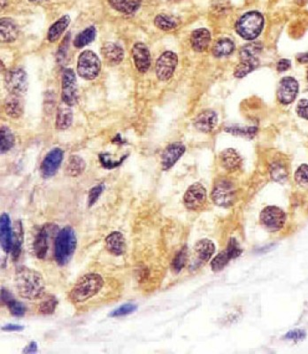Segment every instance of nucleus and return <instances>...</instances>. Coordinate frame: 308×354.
<instances>
[{
    "label": "nucleus",
    "instance_id": "37",
    "mask_svg": "<svg viewBox=\"0 0 308 354\" xmlns=\"http://www.w3.org/2000/svg\"><path fill=\"white\" fill-rule=\"evenodd\" d=\"M154 24L158 28L165 31H172L178 25L175 18L165 14L157 15L154 20Z\"/></svg>",
    "mask_w": 308,
    "mask_h": 354
},
{
    "label": "nucleus",
    "instance_id": "57",
    "mask_svg": "<svg viewBox=\"0 0 308 354\" xmlns=\"http://www.w3.org/2000/svg\"><path fill=\"white\" fill-rule=\"evenodd\" d=\"M307 75V80H308V70H307V75Z\"/></svg>",
    "mask_w": 308,
    "mask_h": 354
},
{
    "label": "nucleus",
    "instance_id": "32",
    "mask_svg": "<svg viewBox=\"0 0 308 354\" xmlns=\"http://www.w3.org/2000/svg\"><path fill=\"white\" fill-rule=\"evenodd\" d=\"M235 51V44L229 38H223L216 42L212 49V53L217 58L229 56Z\"/></svg>",
    "mask_w": 308,
    "mask_h": 354
},
{
    "label": "nucleus",
    "instance_id": "24",
    "mask_svg": "<svg viewBox=\"0 0 308 354\" xmlns=\"http://www.w3.org/2000/svg\"><path fill=\"white\" fill-rule=\"evenodd\" d=\"M73 111L71 106L62 101L58 107L56 117V128L58 130H67L72 125Z\"/></svg>",
    "mask_w": 308,
    "mask_h": 354
},
{
    "label": "nucleus",
    "instance_id": "27",
    "mask_svg": "<svg viewBox=\"0 0 308 354\" xmlns=\"http://www.w3.org/2000/svg\"><path fill=\"white\" fill-rule=\"evenodd\" d=\"M110 6L124 14H133L140 7L142 0H108Z\"/></svg>",
    "mask_w": 308,
    "mask_h": 354
},
{
    "label": "nucleus",
    "instance_id": "44",
    "mask_svg": "<svg viewBox=\"0 0 308 354\" xmlns=\"http://www.w3.org/2000/svg\"><path fill=\"white\" fill-rule=\"evenodd\" d=\"M137 310V306L135 305V304H124V305H121L120 307H118L116 309L113 310V312H111L109 316L113 317V318L127 316L129 314H131L134 312H136Z\"/></svg>",
    "mask_w": 308,
    "mask_h": 354
},
{
    "label": "nucleus",
    "instance_id": "21",
    "mask_svg": "<svg viewBox=\"0 0 308 354\" xmlns=\"http://www.w3.org/2000/svg\"><path fill=\"white\" fill-rule=\"evenodd\" d=\"M5 110L7 115L10 116L14 119L20 118L24 110L23 100L20 97V94L10 93L5 101Z\"/></svg>",
    "mask_w": 308,
    "mask_h": 354
},
{
    "label": "nucleus",
    "instance_id": "1",
    "mask_svg": "<svg viewBox=\"0 0 308 354\" xmlns=\"http://www.w3.org/2000/svg\"><path fill=\"white\" fill-rule=\"evenodd\" d=\"M18 294L27 300H40L45 294V283L41 274L34 269L21 267L14 276Z\"/></svg>",
    "mask_w": 308,
    "mask_h": 354
},
{
    "label": "nucleus",
    "instance_id": "23",
    "mask_svg": "<svg viewBox=\"0 0 308 354\" xmlns=\"http://www.w3.org/2000/svg\"><path fill=\"white\" fill-rule=\"evenodd\" d=\"M194 252L199 264L205 263L211 259L215 252V245L209 239H201L194 246Z\"/></svg>",
    "mask_w": 308,
    "mask_h": 354
},
{
    "label": "nucleus",
    "instance_id": "36",
    "mask_svg": "<svg viewBox=\"0 0 308 354\" xmlns=\"http://www.w3.org/2000/svg\"><path fill=\"white\" fill-rule=\"evenodd\" d=\"M259 64H260L259 60H254V61L241 60L239 64L236 67V69L234 71V75L237 78L244 77L245 75L250 74L251 72L254 71V69L259 66Z\"/></svg>",
    "mask_w": 308,
    "mask_h": 354
},
{
    "label": "nucleus",
    "instance_id": "41",
    "mask_svg": "<svg viewBox=\"0 0 308 354\" xmlns=\"http://www.w3.org/2000/svg\"><path fill=\"white\" fill-rule=\"evenodd\" d=\"M270 174L273 180L276 182H283L287 178L286 167L280 162H274L271 165Z\"/></svg>",
    "mask_w": 308,
    "mask_h": 354
},
{
    "label": "nucleus",
    "instance_id": "5",
    "mask_svg": "<svg viewBox=\"0 0 308 354\" xmlns=\"http://www.w3.org/2000/svg\"><path fill=\"white\" fill-rule=\"evenodd\" d=\"M101 62L96 53L93 51H82L77 62V73L85 80H93L100 74Z\"/></svg>",
    "mask_w": 308,
    "mask_h": 354
},
{
    "label": "nucleus",
    "instance_id": "38",
    "mask_svg": "<svg viewBox=\"0 0 308 354\" xmlns=\"http://www.w3.org/2000/svg\"><path fill=\"white\" fill-rule=\"evenodd\" d=\"M187 261H188V249L186 246H184L177 252V254L173 259L172 269L175 272H180L181 269L184 268Z\"/></svg>",
    "mask_w": 308,
    "mask_h": 354
},
{
    "label": "nucleus",
    "instance_id": "51",
    "mask_svg": "<svg viewBox=\"0 0 308 354\" xmlns=\"http://www.w3.org/2000/svg\"><path fill=\"white\" fill-rule=\"evenodd\" d=\"M291 62L287 58H282L276 64V68L279 72L287 71L289 68H291Z\"/></svg>",
    "mask_w": 308,
    "mask_h": 354
},
{
    "label": "nucleus",
    "instance_id": "46",
    "mask_svg": "<svg viewBox=\"0 0 308 354\" xmlns=\"http://www.w3.org/2000/svg\"><path fill=\"white\" fill-rule=\"evenodd\" d=\"M295 180L301 185L308 184V165L303 164L298 167L295 173Z\"/></svg>",
    "mask_w": 308,
    "mask_h": 354
},
{
    "label": "nucleus",
    "instance_id": "12",
    "mask_svg": "<svg viewBox=\"0 0 308 354\" xmlns=\"http://www.w3.org/2000/svg\"><path fill=\"white\" fill-rule=\"evenodd\" d=\"M298 82L293 77H284L279 82L278 88V101L289 105L293 102L298 93Z\"/></svg>",
    "mask_w": 308,
    "mask_h": 354
},
{
    "label": "nucleus",
    "instance_id": "14",
    "mask_svg": "<svg viewBox=\"0 0 308 354\" xmlns=\"http://www.w3.org/2000/svg\"><path fill=\"white\" fill-rule=\"evenodd\" d=\"M5 82L10 93L21 94L27 90V74L22 68H14L7 73Z\"/></svg>",
    "mask_w": 308,
    "mask_h": 354
},
{
    "label": "nucleus",
    "instance_id": "49",
    "mask_svg": "<svg viewBox=\"0 0 308 354\" xmlns=\"http://www.w3.org/2000/svg\"><path fill=\"white\" fill-rule=\"evenodd\" d=\"M68 38H69V35H67V36H66V38H64V41L62 42V44H60V45H59L58 54H57L58 62H62L66 57L69 44V39L68 40Z\"/></svg>",
    "mask_w": 308,
    "mask_h": 354
},
{
    "label": "nucleus",
    "instance_id": "15",
    "mask_svg": "<svg viewBox=\"0 0 308 354\" xmlns=\"http://www.w3.org/2000/svg\"><path fill=\"white\" fill-rule=\"evenodd\" d=\"M185 153V146L181 143H173L165 149L161 155V166L163 170H168L175 165Z\"/></svg>",
    "mask_w": 308,
    "mask_h": 354
},
{
    "label": "nucleus",
    "instance_id": "35",
    "mask_svg": "<svg viewBox=\"0 0 308 354\" xmlns=\"http://www.w3.org/2000/svg\"><path fill=\"white\" fill-rule=\"evenodd\" d=\"M0 138H1L0 139L1 154H6L14 147V142H15L14 134L7 127L2 126L0 130Z\"/></svg>",
    "mask_w": 308,
    "mask_h": 354
},
{
    "label": "nucleus",
    "instance_id": "7",
    "mask_svg": "<svg viewBox=\"0 0 308 354\" xmlns=\"http://www.w3.org/2000/svg\"><path fill=\"white\" fill-rule=\"evenodd\" d=\"M212 198L220 206L228 208L232 205L236 199V191L233 184L230 181L220 180L213 187Z\"/></svg>",
    "mask_w": 308,
    "mask_h": 354
},
{
    "label": "nucleus",
    "instance_id": "29",
    "mask_svg": "<svg viewBox=\"0 0 308 354\" xmlns=\"http://www.w3.org/2000/svg\"><path fill=\"white\" fill-rule=\"evenodd\" d=\"M22 244H23L22 224H21V221H16L14 226V240H13V246L11 250L12 257L14 260H16L21 255Z\"/></svg>",
    "mask_w": 308,
    "mask_h": 354
},
{
    "label": "nucleus",
    "instance_id": "11",
    "mask_svg": "<svg viewBox=\"0 0 308 354\" xmlns=\"http://www.w3.org/2000/svg\"><path fill=\"white\" fill-rule=\"evenodd\" d=\"M206 201V191L202 184L196 183L191 185L185 192L183 202L185 206L193 211L199 210Z\"/></svg>",
    "mask_w": 308,
    "mask_h": 354
},
{
    "label": "nucleus",
    "instance_id": "6",
    "mask_svg": "<svg viewBox=\"0 0 308 354\" xmlns=\"http://www.w3.org/2000/svg\"><path fill=\"white\" fill-rule=\"evenodd\" d=\"M260 222L269 231H278L283 228L286 215L281 208L270 205L264 208L260 214Z\"/></svg>",
    "mask_w": 308,
    "mask_h": 354
},
{
    "label": "nucleus",
    "instance_id": "13",
    "mask_svg": "<svg viewBox=\"0 0 308 354\" xmlns=\"http://www.w3.org/2000/svg\"><path fill=\"white\" fill-rule=\"evenodd\" d=\"M64 152L60 148H54L46 154L40 167L41 174L44 178L53 176L61 165Z\"/></svg>",
    "mask_w": 308,
    "mask_h": 354
},
{
    "label": "nucleus",
    "instance_id": "31",
    "mask_svg": "<svg viewBox=\"0 0 308 354\" xmlns=\"http://www.w3.org/2000/svg\"><path fill=\"white\" fill-rule=\"evenodd\" d=\"M263 50V45L259 42H254L244 45L239 51L240 58L243 61L259 60V55Z\"/></svg>",
    "mask_w": 308,
    "mask_h": 354
},
{
    "label": "nucleus",
    "instance_id": "10",
    "mask_svg": "<svg viewBox=\"0 0 308 354\" xmlns=\"http://www.w3.org/2000/svg\"><path fill=\"white\" fill-rule=\"evenodd\" d=\"M57 229V226L53 224H45L42 227L35 238L33 243V250L35 255L38 259H45L47 255L49 249V242L51 235Z\"/></svg>",
    "mask_w": 308,
    "mask_h": 354
},
{
    "label": "nucleus",
    "instance_id": "20",
    "mask_svg": "<svg viewBox=\"0 0 308 354\" xmlns=\"http://www.w3.org/2000/svg\"><path fill=\"white\" fill-rule=\"evenodd\" d=\"M103 56L109 65L115 66L124 61V49L114 43H106L103 45Z\"/></svg>",
    "mask_w": 308,
    "mask_h": 354
},
{
    "label": "nucleus",
    "instance_id": "40",
    "mask_svg": "<svg viewBox=\"0 0 308 354\" xmlns=\"http://www.w3.org/2000/svg\"><path fill=\"white\" fill-rule=\"evenodd\" d=\"M230 259H231V258H230V254L225 250V251H223V252L219 253L214 259H212V262H211V268L215 272L221 271V270H223L225 268V266L229 263Z\"/></svg>",
    "mask_w": 308,
    "mask_h": 354
},
{
    "label": "nucleus",
    "instance_id": "53",
    "mask_svg": "<svg viewBox=\"0 0 308 354\" xmlns=\"http://www.w3.org/2000/svg\"><path fill=\"white\" fill-rule=\"evenodd\" d=\"M38 351V344L36 342H30L23 350V353H35Z\"/></svg>",
    "mask_w": 308,
    "mask_h": 354
},
{
    "label": "nucleus",
    "instance_id": "3",
    "mask_svg": "<svg viewBox=\"0 0 308 354\" xmlns=\"http://www.w3.org/2000/svg\"><path fill=\"white\" fill-rule=\"evenodd\" d=\"M77 245L76 232L67 226L57 233L54 241V258L59 266H65L72 259Z\"/></svg>",
    "mask_w": 308,
    "mask_h": 354
},
{
    "label": "nucleus",
    "instance_id": "50",
    "mask_svg": "<svg viewBox=\"0 0 308 354\" xmlns=\"http://www.w3.org/2000/svg\"><path fill=\"white\" fill-rule=\"evenodd\" d=\"M305 337V332L302 330H294V331L288 332L287 335L285 336V338L290 339V340L299 341L304 339Z\"/></svg>",
    "mask_w": 308,
    "mask_h": 354
},
{
    "label": "nucleus",
    "instance_id": "39",
    "mask_svg": "<svg viewBox=\"0 0 308 354\" xmlns=\"http://www.w3.org/2000/svg\"><path fill=\"white\" fill-rule=\"evenodd\" d=\"M57 305H58V300L54 296H47L39 305L38 311L39 313L45 315L52 314L54 313Z\"/></svg>",
    "mask_w": 308,
    "mask_h": 354
},
{
    "label": "nucleus",
    "instance_id": "42",
    "mask_svg": "<svg viewBox=\"0 0 308 354\" xmlns=\"http://www.w3.org/2000/svg\"><path fill=\"white\" fill-rule=\"evenodd\" d=\"M6 306L8 307L11 314H13L15 317L24 316L27 310L23 304L15 300L14 298H12L9 301H7Z\"/></svg>",
    "mask_w": 308,
    "mask_h": 354
},
{
    "label": "nucleus",
    "instance_id": "17",
    "mask_svg": "<svg viewBox=\"0 0 308 354\" xmlns=\"http://www.w3.org/2000/svg\"><path fill=\"white\" fill-rule=\"evenodd\" d=\"M14 228L11 225L10 217L7 214H3L0 218V243L4 252L9 253L13 246Z\"/></svg>",
    "mask_w": 308,
    "mask_h": 354
},
{
    "label": "nucleus",
    "instance_id": "4",
    "mask_svg": "<svg viewBox=\"0 0 308 354\" xmlns=\"http://www.w3.org/2000/svg\"><path fill=\"white\" fill-rule=\"evenodd\" d=\"M263 27V15L257 11H252L243 14L236 24L237 34L245 40L256 39L262 32Z\"/></svg>",
    "mask_w": 308,
    "mask_h": 354
},
{
    "label": "nucleus",
    "instance_id": "19",
    "mask_svg": "<svg viewBox=\"0 0 308 354\" xmlns=\"http://www.w3.org/2000/svg\"><path fill=\"white\" fill-rule=\"evenodd\" d=\"M106 248L113 255L120 256L125 252L126 244L122 233L113 231L106 237Z\"/></svg>",
    "mask_w": 308,
    "mask_h": 354
},
{
    "label": "nucleus",
    "instance_id": "22",
    "mask_svg": "<svg viewBox=\"0 0 308 354\" xmlns=\"http://www.w3.org/2000/svg\"><path fill=\"white\" fill-rule=\"evenodd\" d=\"M211 42V34L206 28H199L192 32L191 44L193 50L202 52L207 50Z\"/></svg>",
    "mask_w": 308,
    "mask_h": 354
},
{
    "label": "nucleus",
    "instance_id": "26",
    "mask_svg": "<svg viewBox=\"0 0 308 354\" xmlns=\"http://www.w3.org/2000/svg\"><path fill=\"white\" fill-rule=\"evenodd\" d=\"M69 24H70V17L69 15H64L63 17L58 19L54 24H52L51 27L49 28L48 34H47L49 42L54 43L58 40L61 37V35L64 33V31L69 27Z\"/></svg>",
    "mask_w": 308,
    "mask_h": 354
},
{
    "label": "nucleus",
    "instance_id": "30",
    "mask_svg": "<svg viewBox=\"0 0 308 354\" xmlns=\"http://www.w3.org/2000/svg\"><path fill=\"white\" fill-rule=\"evenodd\" d=\"M86 163L83 159L77 155H72L69 158L66 167V174L71 177H77L85 170Z\"/></svg>",
    "mask_w": 308,
    "mask_h": 354
},
{
    "label": "nucleus",
    "instance_id": "56",
    "mask_svg": "<svg viewBox=\"0 0 308 354\" xmlns=\"http://www.w3.org/2000/svg\"><path fill=\"white\" fill-rule=\"evenodd\" d=\"M28 1H30L32 3H43V2H45L47 0H28Z\"/></svg>",
    "mask_w": 308,
    "mask_h": 354
},
{
    "label": "nucleus",
    "instance_id": "2",
    "mask_svg": "<svg viewBox=\"0 0 308 354\" xmlns=\"http://www.w3.org/2000/svg\"><path fill=\"white\" fill-rule=\"evenodd\" d=\"M104 285L102 276L98 274H87L76 282L69 294L73 303H82L96 296Z\"/></svg>",
    "mask_w": 308,
    "mask_h": 354
},
{
    "label": "nucleus",
    "instance_id": "9",
    "mask_svg": "<svg viewBox=\"0 0 308 354\" xmlns=\"http://www.w3.org/2000/svg\"><path fill=\"white\" fill-rule=\"evenodd\" d=\"M62 101L73 106L77 103V88L75 72L71 68H67L62 75Z\"/></svg>",
    "mask_w": 308,
    "mask_h": 354
},
{
    "label": "nucleus",
    "instance_id": "55",
    "mask_svg": "<svg viewBox=\"0 0 308 354\" xmlns=\"http://www.w3.org/2000/svg\"><path fill=\"white\" fill-rule=\"evenodd\" d=\"M295 3L298 6H305V4L307 3L308 0H294Z\"/></svg>",
    "mask_w": 308,
    "mask_h": 354
},
{
    "label": "nucleus",
    "instance_id": "45",
    "mask_svg": "<svg viewBox=\"0 0 308 354\" xmlns=\"http://www.w3.org/2000/svg\"><path fill=\"white\" fill-rule=\"evenodd\" d=\"M104 190H105V186L103 184H99L95 187L90 189L89 197H88V206L89 208H91L93 205L96 204L97 201L99 200V198L102 194Z\"/></svg>",
    "mask_w": 308,
    "mask_h": 354
},
{
    "label": "nucleus",
    "instance_id": "25",
    "mask_svg": "<svg viewBox=\"0 0 308 354\" xmlns=\"http://www.w3.org/2000/svg\"><path fill=\"white\" fill-rule=\"evenodd\" d=\"M0 32L2 42H14L18 37L17 25L9 18H2L0 21Z\"/></svg>",
    "mask_w": 308,
    "mask_h": 354
},
{
    "label": "nucleus",
    "instance_id": "28",
    "mask_svg": "<svg viewBox=\"0 0 308 354\" xmlns=\"http://www.w3.org/2000/svg\"><path fill=\"white\" fill-rule=\"evenodd\" d=\"M221 161L223 167L229 171L236 170L241 164L239 154L234 149H226L221 154Z\"/></svg>",
    "mask_w": 308,
    "mask_h": 354
},
{
    "label": "nucleus",
    "instance_id": "8",
    "mask_svg": "<svg viewBox=\"0 0 308 354\" xmlns=\"http://www.w3.org/2000/svg\"><path fill=\"white\" fill-rule=\"evenodd\" d=\"M178 64V57L173 51H165L158 58L156 63V75L159 80L168 81L171 78Z\"/></svg>",
    "mask_w": 308,
    "mask_h": 354
},
{
    "label": "nucleus",
    "instance_id": "48",
    "mask_svg": "<svg viewBox=\"0 0 308 354\" xmlns=\"http://www.w3.org/2000/svg\"><path fill=\"white\" fill-rule=\"evenodd\" d=\"M298 115L302 119L308 121V100L307 99H300L298 101L296 108Z\"/></svg>",
    "mask_w": 308,
    "mask_h": 354
},
{
    "label": "nucleus",
    "instance_id": "33",
    "mask_svg": "<svg viewBox=\"0 0 308 354\" xmlns=\"http://www.w3.org/2000/svg\"><path fill=\"white\" fill-rule=\"evenodd\" d=\"M224 130L234 136H242L251 139L256 135L258 128L255 126H242L239 124H232L230 126L225 127Z\"/></svg>",
    "mask_w": 308,
    "mask_h": 354
},
{
    "label": "nucleus",
    "instance_id": "52",
    "mask_svg": "<svg viewBox=\"0 0 308 354\" xmlns=\"http://www.w3.org/2000/svg\"><path fill=\"white\" fill-rule=\"evenodd\" d=\"M24 330V327L21 325L18 324H7L6 326L2 328V331H7V332H19Z\"/></svg>",
    "mask_w": 308,
    "mask_h": 354
},
{
    "label": "nucleus",
    "instance_id": "43",
    "mask_svg": "<svg viewBox=\"0 0 308 354\" xmlns=\"http://www.w3.org/2000/svg\"><path fill=\"white\" fill-rule=\"evenodd\" d=\"M127 158V156H122L119 160H113V156L111 154H100V163L103 167L106 169H113L115 167H119L120 164L124 162V160Z\"/></svg>",
    "mask_w": 308,
    "mask_h": 354
},
{
    "label": "nucleus",
    "instance_id": "47",
    "mask_svg": "<svg viewBox=\"0 0 308 354\" xmlns=\"http://www.w3.org/2000/svg\"><path fill=\"white\" fill-rule=\"evenodd\" d=\"M226 251L230 254L231 259H235V258L238 257L242 253V249L240 248L238 243L236 242V240L235 239H230Z\"/></svg>",
    "mask_w": 308,
    "mask_h": 354
},
{
    "label": "nucleus",
    "instance_id": "16",
    "mask_svg": "<svg viewBox=\"0 0 308 354\" xmlns=\"http://www.w3.org/2000/svg\"><path fill=\"white\" fill-rule=\"evenodd\" d=\"M135 65L140 73H145L151 66V54L147 46L143 43H137L132 49Z\"/></svg>",
    "mask_w": 308,
    "mask_h": 354
},
{
    "label": "nucleus",
    "instance_id": "34",
    "mask_svg": "<svg viewBox=\"0 0 308 354\" xmlns=\"http://www.w3.org/2000/svg\"><path fill=\"white\" fill-rule=\"evenodd\" d=\"M96 36L97 31L94 26L87 27L84 31L80 32L76 36L75 41H74V45H75V47L78 48V49L84 47L86 45L93 43L95 40Z\"/></svg>",
    "mask_w": 308,
    "mask_h": 354
},
{
    "label": "nucleus",
    "instance_id": "54",
    "mask_svg": "<svg viewBox=\"0 0 308 354\" xmlns=\"http://www.w3.org/2000/svg\"><path fill=\"white\" fill-rule=\"evenodd\" d=\"M296 58H297V61H298L299 63H301V64L307 63L308 52H306V53H300V54H298V56L296 57Z\"/></svg>",
    "mask_w": 308,
    "mask_h": 354
},
{
    "label": "nucleus",
    "instance_id": "18",
    "mask_svg": "<svg viewBox=\"0 0 308 354\" xmlns=\"http://www.w3.org/2000/svg\"><path fill=\"white\" fill-rule=\"evenodd\" d=\"M218 123V116L212 110H205L196 117L194 126L203 133H209L213 130Z\"/></svg>",
    "mask_w": 308,
    "mask_h": 354
}]
</instances>
